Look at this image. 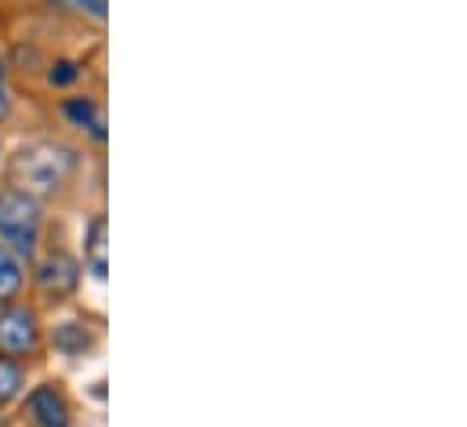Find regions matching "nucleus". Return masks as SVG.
<instances>
[{
  "label": "nucleus",
  "instance_id": "obj_7",
  "mask_svg": "<svg viewBox=\"0 0 467 427\" xmlns=\"http://www.w3.org/2000/svg\"><path fill=\"white\" fill-rule=\"evenodd\" d=\"M88 257H91V272H95L99 279H106V217H99V221L91 224Z\"/></svg>",
  "mask_w": 467,
  "mask_h": 427
},
{
  "label": "nucleus",
  "instance_id": "obj_9",
  "mask_svg": "<svg viewBox=\"0 0 467 427\" xmlns=\"http://www.w3.org/2000/svg\"><path fill=\"white\" fill-rule=\"evenodd\" d=\"M18 388H22V370H18L15 362L0 359V406L11 402V399L18 395Z\"/></svg>",
  "mask_w": 467,
  "mask_h": 427
},
{
  "label": "nucleus",
  "instance_id": "obj_12",
  "mask_svg": "<svg viewBox=\"0 0 467 427\" xmlns=\"http://www.w3.org/2000/svg\"><path fill=\"white\" fill-rule=\"evenodd\" d=\"M80 11H88L91 18H106V0H73Z\"/></svg>",
  "mask_w": 467,
  "mask_h": 427
},
{
  "label": "nucleus",
  "instance_id": "obj_5",
  "mask_svg": "<svg viewBox=\"0 0 467 427\" xmlns=\"http://www.w3.org/2000/svg\"><path fill=\"white\" fill-rule=\"evenodd\" d=\"M36 279H40V286L47 290V294H69L73 286H77V279H80V272H77V261H69V257H47L44 265H40V272H36Z\"/></svg>",
  "mask_w": 467,
  "mask_h": 427
},
{
  "label": "nucleus",
  "instance_id": "obj_6",
  "mask_svg": "<svg viewBox=\"0 0 467 427\" xmlns=\"http://www.w3.org/2000/svg\"><path fill=\"white\" fill-rule=\"evenodd\" d=\"M66 116H69L73 123L88 127L95 138H106V130H102V116H99V109H95L91 99H73V102H66Z\"/></svg>",
  "mask_w": 467,
  "mask_h": 427
},
{
  "label": "nucleus",
  "instance_id": "obj_10",
  "mask_svg": "<svg viewBox=\"0 0 467 427\" xmlns=\"http://www.w3.org/2000/svg\"><path fill=\"white\" fill-rule=\"evenodd\" d=\"M55 344L66 348V351H84L88 348V333H84V326H62L55 333Z\"/></svg>",
  "mask_w": 467,
  "mask_h": 427
},
{
  "label": "nucleus",
  "instance_id": "obj_8",
  "mask_svg": "<svg viewBox=\"0 0 467 427\" xmlns=\"http://www.w3.org/2000/svg\"><path fill=\"white\" fill-rule=\"evenodd\" d=\"M18 286H22V268H18V261L11 257V250L0 246V301L15 297Z\"/></svg>",
  "mask_w": 467,
  "mask_h": 427
},
{
  "label": "nucleus",
  "instance_id": "obj_2",
  "mask_svg": "<svg viewBox=\"0 0 467 427\" xmlns=\"http://www.w3.org/2000/svg\"><path fill=\"white\" fill-rule=\"evenodd\" d=\"M36 232H40V207H36V200L18 193V189L0 193V239L11 250L29 257L33 246H36Z\"/></svg>",
  "mask_w": 467,
  "mask_h": 427
},
{
  "label": "nucleus",
  "instance_id": "obj_13",
  "mask_svg": "<svg viewBox=\"0 0 467 427\" xmlns=\"http://www.w3.org/2000/svg\"><path fill=\"white\" fill-rule=\"evenodd\" d=\"M7 109H11V95H7V88L0 84V116H7Z\"/></svg>",
  "mask_w": 467,
  "mask_h": 427
},
{
  "label": "nucleus",
  "instance_id": "obj_3",
  "mask_svg": "<svg viewBox=\"0 0 467 427\" xmlns=\"http://www.w3.org/2000/svg\"><path fill=\"white\" fill-rule=\"evenodd\" d=\"M33 344H36V319H33V312L15 308V312L0 316V351L26 355V351H33Z\"/></svg>",
  "mask_w": 467,
  "mask_h": 427
},
{
  "label": "nucleus",
  "instance_id": "obj_11",
  "mask_svg": "<svg viewBox=\"0 0 467 427\" xmlns=\"http://www.w3.org/2000/svg\"><path fill=\"white\" fill-rule=\"evenodd\" d=\"M69 80H77V66H73V62H62V66L51 73V84H69Z\"/></svg>",
  "mask_w": 467,
  "mask_h": 427
},
{
  "label": "nucleus",
  "instance_id": "obj_14",
  "mask_svg": "<svg viewBox=\"0 0 467 427\" xmlns=\"http://www.w3.org/2000/svg\"><path fill=\"white\" fill-rule=\"evenodd\" d=\"M0 77H4V62H0Z\"/></svg>",
  "mask_w": 467,
  "mask_h": 427
},
{
  "label": "nucleus",
  "instance_id": "obj_4",
  "mask_svg": "<svg viewBox=\"0 0 467 427\" xmlns=\"http://www.w3.org/2000/svg\"><path fill=\"white\" fill-rule=\"evenodd\" d=\"M29 417L36 427H69V406L55 388H36L29 395Z\"/></svg>",
  "mask_w": 467,
  "mask_h": 427
},
{
  "label": "nucleus",
  "instance_id": "obj_1",
  "mask_svg": "<svg viewBox=\"0 0 467 427\" xmlns=\"http://www.w3.org/2000/svg\"><path fill=\"white\" fill-rule=\"evenodd\" d=\"M77 167V152L66 149V145H55V141H36V145H26L15 152L11 167H7V178L18 193L26 196H47L55 189L66 185V178L73 174Z\"/></svg>",
  "mask_w": 467,
  "mask_h": 427
}]
</instances>
